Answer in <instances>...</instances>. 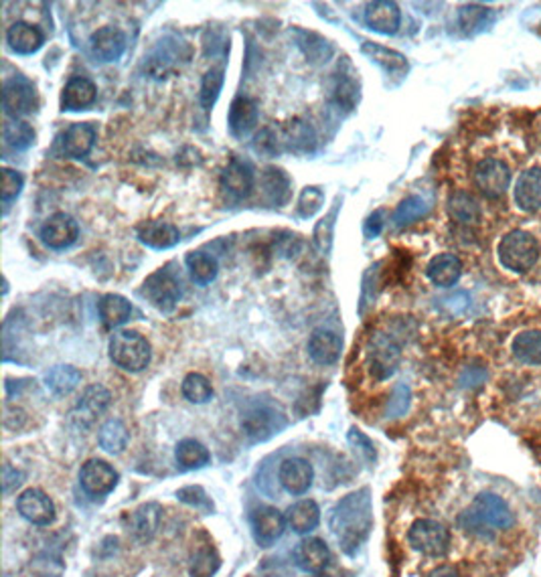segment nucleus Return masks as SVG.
I'll return each mask as SVG.
<instances>
[{
    "label": "nucleus",
    "instance_id": "1",
    "mask_svg": "<svg viewBox=\"0 0 541 577\" xmlns=\"http://www.w3.org/2000/svg\"><path fill=\"white\" fill-rule=\"evenodd\" d=\"M331 531L345 553L353 555L365 541L373 527L372 497L367 488L347 494L331 513Z\"/></svg>",
    "mask_w": 541,
    "mask_h": 577
},
{
    "label": "nucleus",
    "instance_id": "2",
    "mask_svg": "<svg viewBox=\"0 0 541 577\" xmlns=\"http://www.w3.org/2000/svg\"><path fill=\"white\" fill-rule=\"evenodd\" d=\"M513 523L515 516L507 502L493 492H480L458 516V524L472 535H491V531L511 529Z\"/></svg>",
    "mask_w": 541,
    "mask_h": 577
},
{
    "label": "nucleus",
    "instance_id": "3",
    "mask_svg": "<svg viewBox=\"0 0 541 577\" xmlns=\"http://www.w3.org/2000/svg\"><path fill=\"white\" fill-rule=\"evenodd\" d=\"M151 343L135 330H118L110 338V359L124 371H144L151 365Z\"/></svg>",
    "mask_w": 541,
    "mask_h": 577
},
{
    "label": "nucleus",
    "instance_id": "4",
    "mask_svg": "<svg viewBox=\"0 0 541 577\" xmlns=\"http://www.w3.org/2000/svg\"><path fill=\"white\" fill-rule=\"evenodd\" d=\"M539 241L536 235L523 229H513L503 235L499 243V260L503 268L515 273L529 272L539 260Z\"/></svg>",
    "mask_w": 541,
    "mask_h": 577
},
{
    "label": "nucleus",
    "instance_id": "5",
    "mask_svg": "<svg viewBox=\"0 0 541 577\" xmlns=\"http://www.w3.org/2000/svg\"><path fill=\"white\" fill-rule=\"evenodd\" d=\"M143 292L154 308L165 314H170L176 308V305H179L183 296L181 276L170 270V265H167V268L157 270L144 280Z\"/></svg>",
    "mask_w": 541,
    "mask_h": 577
},
{
    "label": "nucleus",
    "instance_id": "6",
    "mask_svg": "<svg viewBox=\"0 0 541 577\" xmlns=\"http://www.w3.org/2000/svg\"><path fill=\"white\" fill-rule=\"evenodd\" d=\"M412 549L426 557H444L450 549V531L432 519H418L407 531Z\"/></svg>",
    "mask_w": 541,
    "mask_h": 577
},
{
    "label": "nucleus",
    "instance_id": "7",
    "mask_svg": "<svg viewBox=\"0 0 541 577\" xmlns=\"http://www.w3.org/2000/svg\"><path fill=\"white\" fill-rule=\"evenodd\" d=\"M189 45L176 39H165L144 57V71L152 79H165L179 69L181 63L189 61Z\"/></svg>",
    "mask_w": 541,
    "mask_h": 577
},
{
    "label": "nucleus",
    "instance_id": "8",
    "mask_svg": "<svg viewBox=\"0 0 541 577\" xmlns=\"http://www.w3.org/2000/svg\"><path fill=\"white\" fill-rule=\"evenodd\" d=\"M367 359L372 375L377 381H385L398 371L399 359H402V346L388 332H377L369 340Z\"/></svg>",
    "mask_w": 541,
    "mask_h": 577
},
{
    "label": "nucleus",
    "instance_id": "9",
    "mask_svg": "<svg viewBox=\"0 0 541 577\" xmlns=\"http://www.w3.org/2000/svg\"><path fill=\"white\" fill-rule=\"evenodd\" d=\"M39 106V95L31 79L23 76H14L4 81L3 85V108L4 114L19 120V118L33 114Z\"/></svg>",
    "mask_w": 541,
    "mask_h": 577
},
{
    "label": "nucleus",
    "instance_id": "10",
    "mask_svg": "<svg viewBox=\"0 0 541 577\" xmlns=\"http://www.w3.org/2000/svg\"><path fill=\"white\" fill-rule=\"evenodd\" d=\"M474 184L487 199H501L511 184V168L499 158H485L474 167Z\"/></svg>",
    "mask_w": 541,
    "mask_h": 577
},
{
    "label": "nucleus",
    "instance_id": "11",
    "mask_svg": "<svg viewBox=\"0 0 541 577\" xmlns=\"http://www.w3.org/2000/svg\"><path fill=\"white\" fill-rule=\"evenodd\" d=\"M95 136H98V130L92 122L71 124L68 130L57 136L53 150L65 158H84L94 148Z\"/></svg>",
    "mask_w": 541,
    "mask_h": 577
},
{
    "label": "nucleus",
    "instance_id": "12",
    "mask_svg": "<svg viewBox=\"0 0 541 577\" xmlns=\"http://www.w3.org/2000/svg\"><path fill=\"white\" fill-rule=\"evenodd\" d=\"M79 484L86 494H90L94 499H102L116 488L118 472L114 470V466L94 458V460H87L81 466Z\"/></svg>",
    "mask_w": 541,
    "mask_h": 577
},
{
    "label": "nucleus",
    "instance_id": "13",
    "mask_svg": "<svg viewBox=\"0 0 541 577\" xmlns=\"http://www.w3.org/2000/svg\"><path fill=\"white\" fill-rule=\"evenodd\" d=\"M41 241L51 249H68L79 238V225L68 213H55L41 227Z\"/></svg>",
    "mask_w": 541,
    "mask_h": 577
},
{
    "label": "nucleus",
    "instance_id": "14",
    "mask_svg": "<svg viewBox=\"0 0 541 577\" xmlns=\"http://www.w3.org/2000/svg\"><path fill=\"white\" fill-rule=\"evenodd\" d=\"M17 508L23 519L29 523L39 524V527H45L55 521V505L45 492L39 491V488H29L23 494H20L17 500Z\"/></svg>",
    "mask_w": 541,
    "mask_h": 577
},
{
    "label": "nucleus",
    "instance_id": "15",
    "mask_svg": "<svg viewBox=\"0 0 541 577\" xmlns=\"http://www.w3.org/2000/svg\"><path fill=\"white\" fill-rule=\"evenodd\" d=\"M286 516L274 507H262L251 515V527H254L256 541L262 547L276 543L286 531Z\"/></svg>",
    "mask_w": 541,
    "mask_h": 577
},
{
    "label": "nucleus",
    "instance_id": "16",
    "mask_svg": "<svg viewBox=\"0 0 541 577\" xmlns=\"http://www.w3.org/2000/svg\"><path fill=\"white\" fill-rule=\"evenodd\" d=\"M90 51L95 61H118L126 51V35L116 27H102L90 37Z\"/></svg>",
    "mask_w": 541,
    "mask_h": 577
},
{
    "label": "nucleus",
    "instance_id": "17",
    "mask_svg": "<svg viewBox=\"0 0 541 577\" xmlns=\"http://www.w3.org/2000/svg\"><path fill=\"white\" fill-rule=\"evenodd\" d=\"M294 564L307 573H321L331 564V551L323 539L308 537L296 545Z\"/></svg>",
    "mask_w": 541,
    "mask_h": 577
},
{
    "label": "nucleus",
    "instance_id": "18",
    "mask_svg": "<svg viewBox=\"0 0 541 577\" xmlns=\"http://www.w3.org/2000/svg\"><path fill=\"white\" fill-rule=\"evenodd\" d=\"M365 25L375 33L396 35L402 25V11L391 0H375L365 6Z\"/></svg>",
    "mask_w": 541,
    "mask_h": 577
},
{
    "label": "nucleus",
    "instance_id": "19",
    "mask_svg": "<svg viewBox=\"0 0 541 577\" xmlns=\"http://www.w3.org/2000/svg\"><path fill=\"white\" fill-rule=\"evenodd\" d=\"M280 484L291 494H305L315 480L313 464L305 458H286L278 470Z\"/></svg>",
    "mask_w": 541,
    "mask_h": 577
},
{
    "label": "nucleus",
    "instance_id": "20",
    "mask_svg": "<svg viewBox=\"0 0 541 577\" xmlns=\"http://www.w3.org/2000/svg\"><path fill=\"white\" fill-rule=\"evenodd\" d=\"M258 103L248 98V95H237V98L232 102L229 106V114H227V124H229V132L235 138H246L251 130L256 128L258 124Z\"/></svg>",
    "mask_w": 541,
    "mask_h": 577
},
{
    "label": "nucleus",
    "instance_id": "21",
    "mask_svg": "<svg viewBox=\"0 0 541 577\" xmlns=\"http://www.w3.org/2000/svg\"><path fill=\"white\" fill-rule=\"evenodd\" d=\"M254 168L248 162L234 158L221 173V187L234 199H246L254 191Z\"/></svg>",
    "mask_w": 541,
    "mask_h": 577
},
{
    "label": "nucleus",
    "instance_id": "22",
    "mask_svg": "<svg viewBox=\"0 0 541 577\" xmlns=\"http://www.w3.org/2000/svg\"><path fill=\"white\" fill-rule=\"evenodd\" d=\"M138 240L146 248L152 249H170L181 241V232L167 221H144L138 225Z\"/></svg>",
    "mask_w": 541,
    "mask_h": 577
},
{
    "label": "nucleus",
    "instance_id": "23",
    "mask_svg": "<svg viewBox=\"0 0 541 577\" xmlns=\"http://www.w3.org/2000/svg\"><path fill=\"white\" fill-rule=\"evenodd\" d=\"M515 203L525 213L541 209V168L533 167L519 176L515 184Z\"/></svg>",
    "mask_w": 541,
    "mask_h": 577
},
{
    "label": "nucleus",
    "instance_id": "24",
    "mask_svg": "<svg viewBox=\"0 0 541 577\" xmlns=\"http://www.w3.org/2000/svg\"><path fill=\"white\" fill-rule=\"evenodd\" d=\"M98 95V87L87 77H71L61 93V110L63 112H79V110L90 108Z\"/></svg>",
    "mask_w": 541,
    "mask_h": 577
},
{
    "label": "nucleus",
    "instance_id": "25",
    "mask_svg": "<svg viewBox=\"0 0 541 577\" xmlns=\"http://www.w3.org/2000/svg\"><path fill=\"white\" fill-rule=\"evenodd\" d=\"M343 351V340L332 330H315L308 340V354L316 365H332L340 357Z\"/></svg>",
    "mask_w": 541,
    "mask_h": 577
},
{
    "label": "nucleus",
    "instance_id": "26",
    "mask_svg": "<svg viewBox=\"0 0 541 577\" xmlns=\"http://www.w3.org/2000/svg\"><path fill=\"white\" fill-rule=\"evenodd\" d=\"M259 187H262V195L270 205L283 207L288 203L292 192V183L283 168L268 167L259 176Z\"/></svg>",
    "mask_w": 541,
    "mask_h": 577
},
{
    "label": "nucleus",
    "instance_id": "27",
    "mask_svg": "<svg viewBox=\"0 0 541 577\" xmlns=\"http://www.w3.org/2000/svg\"><path fill=\"white\" fill-rule=\"evenodd\" d=\"M461 273H463V262L458 260V256L455 254L434 256L426 265V276L430 278V282L440 288L455 286L458 280H461Z\"/></svg>",
    "mask_w": 541,
    "mask_h": 577
},
{
    "label": "nucleus",
    "instance_id": "28",
    "mask_svg": "<svg viewBox=\"0 0 541 577\" xmlns=\"http://www.w3.org/2000/svg\"><path fill=\"white\" fill-rule=\"evenodd\" d=\"M361 51H363V55L372 59L375 65H380L385 73H391V76L404 77L407 69H410V63H407L406 55L399 53V51L377 45V43H372V41H363Z\"/></svg>",
    "mask_w": 541,
    "mask_h": 577
},
{
    "label": "nucleus",
    "instance_id": "29",
    "mask_svg": "<svg viewBox=\"0 0 541 577\" xmlns=\"http://www.w3.org/2000/svg\"><path fill=\"white\" fill-rule=\"evenodd\" d=\"M6 43L17 55H33L43 47L45 35L31 23H14L6 31Z\"/></svg>",
    "mask_w": 541,
    "mask_h": 577
},
{
    "label": "nucleus",
    "instance_id": "30",
    "mask_svg": "<svg viewBox=\"0 0 541 577\" xmlns=\"http://www.w3.org/2000/svg\"><path fill=\"white\" fill-rule=\"evenodd\" d=\"M110 402H112V394L103 385H90L79 397L76 416L86 424H90L110 408Z\"/></svg>",
    "mask_w": 541,
    "mask_h": 577
},
{
    "label": "nucleus",
    "instance_id": "31",
    "mask_svg": "<svg viewBox=\"0 0 541 577\" xmlns=\"http://www.w3.org/2000/svg\"><path fill=\"white\" fill-rule=\"evenodd\" d=\"M243 434L248 435L251 442H264L268 440L270 435L278 434L280 426H276V413L264 408L251 410L246 413V418L242 421Z\"/></svg>",
    "mask_w": 541,
    "mask_h": 577
},
{
    "label": "nucleus",
    "instance_id": "32",
    "mask_svg": "<svg viewBox=\"0 0 541 577\" xmlns=\"http://www.w3.org/2000/svg\"><path fill=\"white\" fill-rule=\"evenodd\" d=\"M286 521L288 527L294 532L305 535V532H310L318 527V523H321V508H318L315 500H299L286 510Z\"/></svg>",
    "mask_w": 541,
    "mask_h": 577
},
{
    "label": "nucleus",
    "instance_id": "33",
    "mask_svg": "<svg viewBox=\"0 0 541 577\" xmlns=\"http://www.w3.org/2000/svg\"><path fill=\"white\" fill-rule=\"evenodd\" d=\"M511 353L521 365L541 367V330L519 332L511 343Z\"/></svg>",
    "mask_w": 541,
    "mask_h": 577
},
{
    "label": "nucleus",
    "instance_id": "34",
    "mask_svg": "<svg viewBox=\"0 0 541 577\" xmlns=\"http://www.w3.org/2000/svg\"><path fill=\"white\" fill-rule=\"evenodd\" d=\"M280 140H283V144L292 152H313L316 144V134L308 122L292 120L283 128Z\"/></svg>",
    "mask_w": 541,
    "mask_h": 577
},
{
    "label": "nucleus",
    "instance_id": "35",
    "mask_svg": "<svg viewBox=\"0 0 541 577\" xmlns=\"http://www.w3.org/2000/svg\"><path fill=\"white\" fill-rule=\"evenodd\" d=\"M160 524V507L157 502H148V505L138 507L130 515V531L138 541H151Z\"/></svg>",
    "mask_w": 541,
    "mask_h": 577
},
{
    "label": "nucleus",
    "instance_id": "36",
    "mask_svg": "<svg viewBox=\"0 0 541 577\" xmlns=\"http://www.w3.org/2000/svg\"><path fill=\"white\" fill-rule=\"evenodd\" d=\"M450 217L463 225H474L480 221V205L469 191H456L448 199Z\"/></svg>",
    "mask_w": 541,
    "mask_h": 577
},
{
    "label": "nucleus",
    "instance_id": "37",
    "mask_svg": "<svg viewBox=\"0 0 541 577\" xmlns=\"http://www.w3.org/2000/svg\"><path fill=\"white\" fill-rule=\"evenodd\" d=\"M175 460L183 470H199L211 462V454L201 442L187 438L176 443Z\"/></svg>",
    "mask_w": 541,
    "mask_h": 577
},
{
    "label": "nucleus",
    "instance_id": "38",
    "mask_svg": "<svg viewBox=\"0 0 541 577\" xmlns=\"http://www.w3.org/2000/svg\"><path fill=\"white\" fill-rule=\"evenodd\" d=\"M98 310H100V318L103 321V324H106V327H110V329H116V327H122L124 322L130 321L132 305L120 294H106V296H102Z\"/></svg>",
    "mask_w": 541,
    "mask_h": 577
},
{
    "label": "nucleus",
    "instance_id": "39",
    "mask_svg": "<svg viewBox=\"0 0 541 577\" xmlns=\"http://www.w3.org/2000/svg\"><path fill=\"white\" fill-rule=\"evenodd\" d=\"M184 264H187L191 280L199 286H209L219 273L217 260L213 256L203 254V251H191L184 257Z\"/></svg>",
    "mask_w": 541,
    "mask_h": 577
},
{
    "label": "nucleus",
    "instance_id": "40",
    "mask_svg": "<svg viewBox=\"0 0 541 577\" xmlns=\"http://www.w3.org/2000/svg\"><path fill=\"white\" fill-rule=\"evenodd\" d=\"M98 442L103 452L108 454H122L130 442V432L120 419H108L100 427Z\"/></svg>",
    "mask_w": 541,
    "mask_h": 577
},
{
    "label": "nucleus",
    "instance_id": "41",
    "mask_svg": "<svg viewBox=\"0 0 541 577\" xmlns=\"http://www.w3.org/2000/svg\"><path fill=\"white\" fill-rule=\"evenodd\" d=\"M493 23L491 9L479 4H464L458 11V27L463 28L464 35H477Z\"/></svg>",
    "mask_w": 541,
    "mask_h": 577
},
{
    "label": "nucleus",
    "instance_id": "42",
    "mask_svg": "<svg viewBox=\"0 0 541 577\" xmlns=\"http://www.w3.org/2000/svg\"><path fill=\"white\" fill-rule=\"evenodd\" d=\"M45 383L55 395H70L81 383V371L71 365H57L45 375Z\"/></svg>",
    "mask_w": 541,
    "mask_h": 577
},
{
    "label": "nucleus",
    "instance_id": "43",
    "mask_svg": "<svg viewBox=\"0 0 541 577\" xmlns=\"http://www.w3.org/2000/svg\"><path fill=\"white\" fill-rule=\"evenodd\" d=\"M3 138L12 150H29L35 144V130L25 120H9L3 128Z\"/></svg>",
    "mask_w": 541,
    "mask_h": 577
},
{
    "label": "nucleus",
    "instance_id": "44",
    "mask_svg": "<svg viewBox=\"0 0 541 577\" xmlns=\"http://www.w3.org/2000/svg\"><path fill=\"white\" fill-rule=\"evenodd\" d=\"M224 84H225V68H224V65H219V68H211L203 76L201 92H199V102H201V108L205 110V112L213 110L221 90H224Z\"/></svg>",
    "mask_w": 541,
    "mask_h": 577
},
{
    "label": "nucleus",
    "instance_id": "45",
    "mask_svg": "<svg viewBox=\"0 0 541 577\" xmlns=\"http://www.w3.org/2000/svg\"><path fill=\"white\" fill-rule=\"evenodd\" d=\"M428 211H430V205L426 199L412 195V197L404 199V201L398 205V209L394 213V223L398 227H406V225L414 223V221H418L424 215H428Z\"/></svg>",
    "mask_w": 541,
    "mask_h": 577
},
{
    "label": "nucleus",
    "instance_id": "46",
    "mask_svg": "<svg viewBox=\"0 0 541 577\" xmlns=\"http://www.w3.org/2000/svg\"><path fill=\"white\" fill-rule=\"evenodd\" d=\"M335 84H332V100H335L337 106L345 108V110H353L355 103L359 102V85L357 81H355L351 76H347V73L340 71L335 73Z\"/></svg>",
    "mask_w": 541,
    "mask_h": 577
},
{
    "label": "nucleus",
    "instance_id": "47",
    "mask_svg": "<svg viewBox=\"0 0 541 577\" xmlns=\"http://www.w3.org/2000/svg\"><path fill=\"white\" fill-rule=\"evenodd\" d=\"M183 397L191 403H207L213 397V387L201 373H189L181 385Z\"/></svg>",
    "mask_w": 541,
    "mask_h": 577
},
{
    "label": "nucleus",
    "instance_id": "48",
    "mask_svg": "<svg viewBox=\"0 0 541 577\" xmlns=\"http://www.w3.org/2000/svg\"><path fill=\"white\" fill-rule=\"evenodd\" d=\"M219 555L215 553L213 547H201L191 557L189 573L191 577H213L219 569Z\"/></svg>",
    "mask_w": 541,
    "mask_h": 577
},
{
    "label": "nucleus",
    "instance_id": "49",
    "mask_svg": "<svg viewBox=\"0 0 541 577\" xmlns=\"http://www.w3.org/2000/svg\"><path fill=\"white\" fill-rule=\"evenodd\" d=\"M305 37V41H300V47L305 49V55L308 57V61H313L315 65H321V63H327L331 55H332V45L327 41L323 39V37H318L315 33H300Z\"/></svg>",
    "mask_w": 541,
    "mask_h": 577
},
{
    "label": "nucleus",
    "instance_id": "50",
    "mask_svg": "<svg viewBox=\"0 0 541 577\" xmlns=\"http://www.w3.org/2000/svg\"><path fill=\"white\" fill-rule=\"evenodd\" d=\"M254 150L264 154V157H274L283 150V140H280V132L274 128H264L259 130L254 138Z\"/></svg>",
    "mask_w": 541,
    "mask_h": 577
},
{
    "label": "nucleus",
    "instance_id": "51",
    "mask_svg": "<svg viewBox=\"0 0 541 577\" xmlns=\"http://www.w3.org/2000/svg\"><path fill=\"white\" fill-rule=\"evenodd\" d=\"M323 205H324V192L318 187H307L305 191H302L300 201H299V215L302 219L313 217L323 209Z\"/></svg>",
    "mask_w": 541,
    "mask_h": 577
},
{
    "label": "nucleus",
    "instance_id": "52",
    "mask_svg": "<svg viewBox=\"0 0 541 577\" xmlns=\"http://www.w3.org/2000/svg\"><path fill=\"white\" fill-rule=\"evenodd\" d=\"M23 184H25L23 175L12 168H3V189H0V197H3L4 207H9L14 199L20 195Z\"/></svg>",
    "mask_w": 541,
    "mask_h": 577
},
{
    "label": "nucleus",
    "instance_id": "53",
    "mask_svg": "<svg viewBox=\"0 0 541 577\" xmlns=\"http://www.w3.org/2000/svg\"><path fill=\"white\" fill-rule=\"evenodd\" d=\"M176 497H179V500L187 502V505H191V507H195L199 510H205V513H211V510H213V502L209 500V497H207L201 486L181 488V491L176 492Z\"/></svg>",
    "mask_w": 541,
    "mask_h": 577
},
{
    "label": "nucleus",
    "instance_id": "54",
    "mask_svg": "<svg viewBox=\"0 0 541 577\" xmlns=\"http://www.w3.org/2000/svg\"><path fill=\"white\" fill-rule=\"evenodd\" d=\"M410 397H412L410 387H407V385H404V383H399L394 389V395H391V399H389V405H388L389 416L391 418L404 416L407 408H410Z\"/></svg>",
    "mask_w": 541,
    "mask_h": 577
},
{
    "label": "nucleus",
    "instance_id": "55",
    "mask_svg": "<svg viewBox=\"0 0 541 577\" xmlns=\"http://www.w3.org/2000/svg\"><path fill=\"white\" fill-rule=\"evenodd\" d=\"M335 215H337V209L331 213L329 219H323L321 223L316 225L315 229V241H316V246L321 251H329L331 248V240H332V225H335Z\"/></svg>",
    "mask_w": 541,
    "mask_h": 577
},
{
    "label": "nucleus",
    "instance_id": "56",
    "mask_svg": "<svg viewBox=\"0 0 541 577\" xmlns=\"http://www.w3.org/2000/svg\"><path fill=\"white\" fill-rule=\"evenodd\" d=\"M349 442L353 443L355 450L359 448V452H361L363 458H365V460H369V462L375 460V446L365 434H361L359 430H355V427H353V430L349 432Z\"/></svg>",
    "mask_w": 541,
    "mask_h": 577
},
{
    "label": "nucleus",
    "instance_id": "57",
    "mask_svg": "<svg viewBox=\"0 0 541 577\" xmlns=\"http://www.w3.org/2000/svg\"><path fill=\"white\" fill-rule=\"evenodd\" d=\"M383 217H385V213H383L381 209H380V211H375V213H372V215L367 217L365 225H363V233H365L369 240L377 238V235H380V233L383 232V225H385Z\"/></svg>",
    "mask_w": 541,
    "mask_h": 577
},
{
    "label": "nucleus",
    "instance_id": "58",
    "mask_svg": "<svg viewBox=\"0 0 541 577\" xmlns=\"http://www.w3.org/2000/svg\"><path fill=\"white\" fill-rule=\"evenodd\" d=\"M23 472H19L17 468H12V466L4 464L3 468V491L9 494L12 488H19L20 483H23Z\"/></svg>",
    "mask_w": 541,
    "mask_h": 577
},
{
    "label": "nucleus",
    "instance_id": "59",
    "mask_svg": "<svg viewBox=\"0 0 541 577\" xmlns=\"http://www.w3.org/2000/svg\"><path fill=\"white\" fill-rule=\"evenodd\" d=\"M428 577H461V573H458V569L452 565H440L432 569V572L428 573Z\"/></svg>",
    "mask_w": 541,
    "mask_h": 577
},
{
    "label": "nucleus",
    "instance_id": "60",
    "mask_svg": "<svg viewBox=\"0 0 541 577\" xmlns=\"http://www.w3.org/2000/svg\"><path fill=\"white\" fill-rule=\"evenodd\" d=\"M313 577H329V575H324V573H315Z\"/></svg>",
    "mask_w": 541,
    "mask_h": 577
}]
</instances>
